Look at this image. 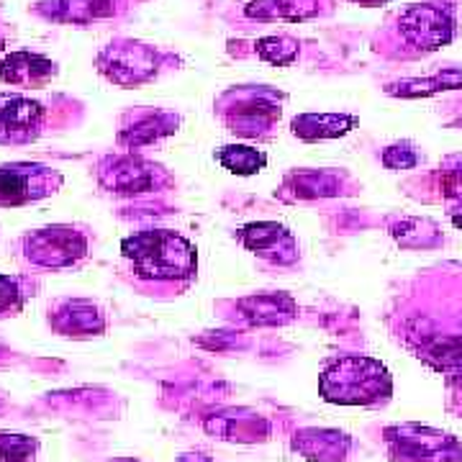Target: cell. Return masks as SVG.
I'll list each match as a JSON object with an SVG mask.
<instances>
[{
    "label": "cell",
    "mask_w": 462,
    "mask_h": 462,
    "mask_svg": "<svg viewBox=\"0 0 462 462\" xmlns=\"http://www.w3.org/2000/svg\"><path fill=\"white\" fill-rule=\"evenodd\" d=\"M401 39L416 51H437L455 39V16L431 3H411L396 18Z\"/></svg>",
    "instance_id": "cell-7"
},
{
    "label": "cell",
    "mask_w": 462,
    "mask_h": 462,
    "mask_svg": "<svg viewBox=\"0 0 462 462\" xmlns=\"http://www.w3.org/2000/svg\"><path fill=\"white\" fill-rule=\"evenodd\" d=\"M47 126V106L23 93H0V147L33 144Z\"/></svg>",
    "instance_id": "cell-8"
},
{
    "label": "cell",
    "mask_w": 462,
    "mask_h": 462,
    "mask_svg": "<svg viewBox=\"0 0 462 462\" xmlns=\"http://www.w3.org/2000/svg\"><path fill=\"white\" fill-rule=\"evenodd\" d=\"M178 126H180V116L165 114V111H142V114H132V121L121 126L116 142L121 149L134 152L165 139Z\"/></svg>",
    "instance_id": "cell-14"
},
{
    "label": "cell",
    "mask_w": 462,
    "mask_h": 462,
    "mask_svg": "<svg viewBox=\"0 0 462 462\" xmlns=\"http://www.w3.org/2000/svg\"><path fill=\"white\" fill-rule=\"evenodd\" d=\"M288 190L293 199H327L339 193V178L329 170H306L288 178Z\"/></svg>",
    "instance_id": "cell-21"
},
{
    "label": "cell",
    "mask_w": 462,
    "mask_h": 462,
    "mask_svg": "<svg viewBox=\"0 0 462 462\" xmlns=\"http://www.w3.org/2000/svg\"><path fill=\"white\" fill-rule=\"evenodd\" d=\"M57 78V62L39 51L18 50L0 60V80L21 90L47 88Z\"/></svg>",
    "instance_id": "cell-12"
},
{
    "label": "cell",
    "mask_w": 462,
    "mask_h": 462,
    "mask_svg": "<svg viewBox=\"0 0 462 462\" xmlns=\"http://www.w3.org/2000/svg\"><path fill=\"white\" fill-rule=\"evenodd\" d=\"M452 224H455L457 229H462V208H460V211H455V214H452Z\"/></svg>",
    "instance_id": "cell-29"
},
{
    "label": "cell",
    "mask_w": 462,
    "mask_h": 462,
    "mask_svg": "<svg viewBox=\"0 0 462 462\" xmlns=\"http://www.w3.org/2000/svg\"><path fill=\"white\" fill-rule=\"evenodd\" d=\"M121 8L124 0H39L33 14L57 23H90L116 16Z\"/></svg>",
    "instance_id": "cell-13"
},
{
    "label": "cell",
    "mask_w": 462,
    "mask_h": 462,
    "mask_svg": "<svg viewBox=\"0 0 462 462\" xmlns=\"http://www.w3.org/2000/svg\"><path fill=\"white\" fill-rule=\"evenodd\" d=\"M23 260L39 270H69L78 267L90 252V239L83 229L69 224H51L29 231L21 239Z\"/></svg>",
    "instance_id": "cell-3"
},
{
    "label": "cell",
    "mask_w": 462,
    "mask_h": 462,
    "mask_svg": "<svg viewBox=\"0 0 462 462\" xmlns=\"http://www.w3.org/2000/svg\"><path fill=\"white\" fill-rule=\"evenodd\" d=\"M452 439L447 434H439V431L427 430V437L421 439V431L416 430V434H403V452H411L413 460H421L427 455H439V447L449 445Z\"/></svg>",
    "instance_id": "cell-25"
},
{
    "label": "cell",
    "mask_w": 462,
    "mask_h": 462,
    "mask_svg": "<svg viewBox=\"0 0 462 462\" xmlns=\"http://www.w3.org/2000/svg\"><path fill=\"white\" fill-rule=\"evenodd\" d=\"M298 51H300V44L298 39L288 36V33H278V36H263L254 42V54L267 62V65L275 67H288L293 65L298 60Z\"/></svg>",
    "instance_id": "cell-22"
},
{
    "label": "cell",
    "mask_w": 462,
    "mask_h": 462,
    "mask_svg": "<svg viewBox=\"0 0 462 462\" xmlns=\"http://www.w3.org/2000/svg\"><path fill=\"white\" fill-rule=\"evenodd\" d=\"M50 327L62 337H98L106 331V314L85 298H65L50 309Z\"/></svg>",
    "instance_id": "cell-11"
},
{
    "label": "cell",
    "mask_w": 462,
    "mask_h": 462,
    "mask_svg": "<svg viewBox=\"0 0 462 462\" xmlns=\"http://www.w3.org/2000/svg\"><path fill=\"white\" fill-rule=\"evenodd\" d=\"M236 311L252 327H281L296 319L298 306L288 293H254L236 300Z\"/></svg>",
    "instance_id": "cell-15"
},
{
    "label": "cell",
    "mask_w": 462,
    "mask_h": 462,
    "mask_svg": "<svg viewBox=\"0 0 462 462\" xmlns=\"http://www.w3.org/2000/svg\"><path fill=\"white\" fill-rule=\"evenodd\" d=\"M281 118V103L275 93L267 90H249L242 93L236 103L226 108V126L229 132L242 136H257L267 132Z\"/></svg>",
    "instance_id": "cell-10"
},
{
    "label": "cell",
    "mask_w": 462,
    "mask_h": 462,
    "mask_svg": "<svg viewBox=\"0 0 462 462\" xmlns=\"http://www.w3.org/2000/svg\"><path fill=\"white\" fill-rule=\"evenodd\" d=\"M383 90L385 96H393V98H430L445 90H462V69L447 67L431 78H406L398 83H388Z\"/></svg>",
    "instance_id": "cell-18"
},
{
    "label": "cell",
    "mask_w": 462,
    "mask_h": 462,
    "mask_svg": "<svg viewBox=\"0 0 462 462\" xmlns=\"http://www.w3.org/2000/svg\"><path fill=\"white\" fill-rule=\"evenodd\" d=\"M321 391L334 403H375L391 393V375L378 360L345 357L324 373Z\"/></svg>",
    "instance_id": "cell-2"
},
{
    "label": "cell",
    "mask_w": 462,
    "mask_h": 462,
    "mask_svg": "<svg viewBox=\"0 0 462 462\" xmlns=\"http://www.w3.org/2000/svg\"><path fill=\"white\" fill-rule=\"evenodd\" d=\"M165 54L136 39H116L96 57L98 72L118 88H139L160 75Z\"/></svg>",
    "instance_id": "cell-4"
},
{
    "label": "cell",
    "mask_w": 462,
    "mask_h": 462,
    "mask_svg": "<svg viewBox=\"0 0 462 462\" xmlns=\"http://www.w3.org/2000/svg\"><path fill=\"white\" fill-rule=\"evenodd\" d=\"M65 185L60 170L42 162L0 165V208H18L54 196Z\"/></svg>",
    "instance_id": "cell-6"
},
{
    "label": "cell",
    "mask_w": 462,
    "mask_h": 462,
    "mask_svg": "<svg viewBox=\"0 0 462 462\" xmlns=\"http://www.w3.org/2000/svg\"><path fill=\"white\" fill-rule=\"evenodd\" d=\"M5 50V36H3V33H0V51Z\"/></svg>",
    "instance_id": "cell-30"
},
{
    "label": "cell",
    "mask_w": 462,
    "mask_h": 462,
    "mask_svg": "<svg viewBox=\"0 0 462 462\" xmlns=\"http://www.w3.org/2000/svg\"><path fill=\"white\" fill-rule=\"evenodd\" d=\"M29 296H32V291H29V282L23 278L0 275V319L16 316Z\"/></svg>",
    "instance_id": "cell-23"
},
{
    "label": "cell",
    "mask_w": 462,
    "mask_h": 462,
    "mask_svg": "<svg viewBox=\"0 0 462 462\" xmlns=\"http://www.w3.org/2000/svg\"><path fill=\"white\" fill-rule=\"evenodd\" d=\"M391 236L406 249H430L442 245V231L430 218H398L391 224Z\"/></svg>",
    "instance_id": "cell-19"
},
{
    "label": "cell",
    "mask_w": 462,
    "mask_h": 462,
    "mask_svg": "<svg viewBox=\"0 0 462 462\" xmlns=\"http://www.w3.org/2000/svg\"><path fill=\"white\" fill-rule=\"evenodd\" d=\"M98 182L106 193L114 196H139L162 190L170 185V175L162 165H154L144 157L126 154H108L98 165Z\"/></svg>",
    "instance_id": "cell-5"
},
{
    "label": "cell",
    "mask_w": 462,
    "mask_h": 462,
    "mask_svg": "<svg viewBox=\"0 0 462 462\" xmlns=\"http://www.w3.org/2000/svg\"><path fill=\"white\" fill-rule=\"evenodd\" d=\"M324 14V0H249L245 16L254 21H311Z\"/></svg>",
    "instance_id": "cell-16"
},
{
    "label": "cell",
    "mask_w": 462,
    "mask_h": 462,
    "mask_svg": "<svg viewBox=\"0 0 462 462\" xmlns=\"http://www.w3.org/2000/svg\"><path fill=\"white\" fill-rule=\"evenodd\" d=\"M380 162L388 170H411V167L421 162V154H419V149L413 147L411 142H396V144L383 149Z\"/></svg>",
    "instance_id": "cell-26"
},
{
    "label": "cell",
    "mask_w": 462,
    "mask_h": 462,
    "mask_svg": "<svg viewBox=\"0 0 462 462\" xmlns=\"http://www.w3.org/2000/svg\"><path fill=\"white\" fill-rule=\"evenodd\" d=\"M39 442L26 434H0V462H33Z\"/></svg>",
    "instance_id": "cell-24"
},
{
    "label": "cell",
    "mask_w": 462,
    "mask_h": 462,
    "mask_svg": "<svg viewBox=\"0 0 462 462\" xmlns=\"http://www.w3.org/2000/svg\"><path fill=\"white\" fill-rule=\"evenodd\" d=\"M242 247L267 263L293 264L298 260V242L278 221H254L236 231Z\"/></svg>",
    "instance_id": "cell-9"
},
{
    "label": "cell",
    "mask_w": 462,
    "mask_h": 462,
    "mask_svg": "<svg viewBox=\"0 0 462 462\" xmlns=\"http://www.w3.org/2000/svg\"><path fill=\"white\" fill-rule=\"evenodd\" d=\"M442 190L449 199H462V167L457 170H447L445 180H442Z\"/></svg>",
    "instance_id": "cell-27"
},
{
    "label": "cell",
    "mask_w": 462,
    "mask_h": 462,
    "mask_svg": "<svg viewBox=\"0 0 462 462\" xmlns=\"http://www.w3.org/2000/svg\"><path fill=\"white\" fill-rule=\"evenodd\" d=\"M216 162L229 170L231 175H257L267 165V154L263 149L249 147V144H226V147L216 149Z\"/></svg>",
    "instance_id": "cell-20"
},
{
    "label": "cell",
    "mask_w": 462,
    "mask_h": 462,
    "mask_svg": "<svg viewBox=\"0 0 462 462\" xmlns=\"http://www.w3.org/2000/svg\"><path fill=\"white\" fill-rule=\"evenodd\" d=\"M349 3L365 5V8H378V5H385V3H391V0H349Z\"/></svg>",
    "instance_id": "cell-28"
},
{
    "label": "cell",
    "mask_w": 462,
    "mask_h": 462,
    "mask_svg": "<svg viewBox=\"0 0 462 462\" xmlns=\"http://www.w3.org/2000/svg\"><path fill=\"white\" fill-rule=\"evenodd\" d=\"M121 254L129 260L136 278L152 282L190 281L199 267L196 247L170 229L136 231L121 242Z\"/></svg>",
    "instance_id": "cell-1"
},
{
    "label": "cell",
    "mask_w": 462,
    "mask_h": 462,
    "mask_svg": "<svg viewBox=\"0 0 462 462\" xmlns=\"http://www.w3.org/2000/svg\"><path fill=\"white\" fill-rule=\"evenodd\" d=\"M357 124L360 118L349 114H300L291 121V132L300 142H327L345 136Z\"/></svg>",
    "instance_id": "cell-17"
}]
</instances>
